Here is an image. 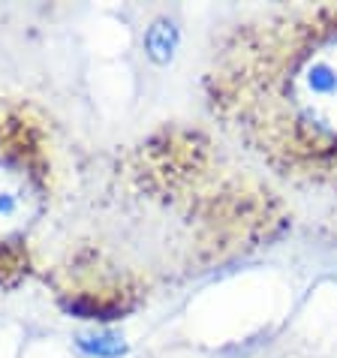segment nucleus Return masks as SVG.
I'll return each mask as SVG.
<instances>
[{
  "mask_svg": "<svg viewBox=\"0 0 337 358\" xmlns=\"http://www.w3.org/2000/svg\"><path fill=\"white\" fill-rule=\"evenodd\" d=\"M220 136L271 178L337 187V6H283L217 36L202 78Z\"/></svg>",
  "mask_w": 337,
  "mask_h": 358,
  "instance_id": "f257e3e1",
  "label": "nucleus"
},
{
  "mask_svg": "<svg viewBox=\"0 0 337 358\" xmlns=\"http://www.w3.org/2000/svg\"><path fill=\"white\" fill-rule=\"evenodd\" d=\"M45 205V181L34 148L0 157V244H22Z\"/></svg>",
  "mask_w": 337,
  "mask_h": 358,
  "instance_id": "f03ea898",
  "label": "nucleus"
},
{
  "mask_svg": "<svg viewBox=\"0 0 337 358\" xmlns=\"http://www.w3.org/2000/svg\"><path fill=\"white\" fill-rule=\"evenodd\" d=\"M0 157H3V154H0Z\"/></svg>",
  "mask_w": 337,
  "mask_h": 358,
  "instance_id": "7ed1b4c3",
  "label": "nucleus"
}]
</instances>
